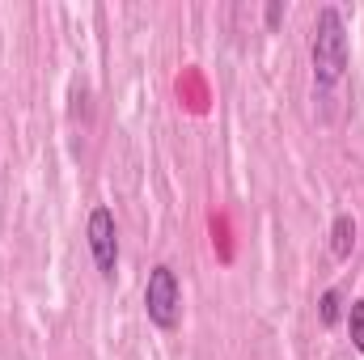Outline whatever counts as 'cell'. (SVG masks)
<instances>
[{
    "instance_id": "cell-6",
    "label": "cell",
    "mask_w": 364,
    "mask_h": 360,
    "mask_svg": "<svg viewBox=\"0 0 364 360\" xmlns=\"http://www.w3.org/2000/svg\"><path fill=\"white\" fill-rule=\"evenodd\" d=\"M318 318H322V327H335L339 322V288H326L318 297Z\"/></svg>"
},
{
    "instance_id": "cell-1",
    "label": "cell",
    "mask_w": 364,
    "mask_h": 360,
    "mask_svg": "<svg viewBox=\"0 0 364 360\" xmlns=\"http://www.w3.org/2000/svg\"><path fill=\"white\" fill-rule=\"evenodd\" d=\"M309 55H314V90L326 97L348 73V26H343V13L335 4L318 9Z\"/></svg>"
},
{
    "instance_id": "cell-3",
    "label": "cell",
    "mask_w": 364,
    "mask_h": 360,
    "mask_svg": "<svg viewBox=\"0 0 364 360\" xmlns=\"http://www.w3.org/2000/svg\"><path fill=\"white\" fill-rule=\"evenodd\" d=\"M85 233H90V255H93L97 275L114 280V271H119V225H114V212L110 208H93Z\"/></svg>"
},
{
    "instance_id": "cell-2",
    "label": "cell",
    "mask_w": 364,
    "mask_h": 360,
    "mask_svg": "<svg viewBox=\"0 0 364 360\" xmlns=\"http://www.w3.org/2000/svg\"><path fill=\"white\" fill-rule=\"evenodd\" d=\"M144 314L157 331H174L182 318V288H178V275L174 268L157 263L149 271V284H144Z\"/></svg>"
},
{
    "instance_id": "cell-4",
    "label": "cell",
    "mask_w": 364,
    "mask_h": 360,
    "mask_svg": "<svg viewBox=\"0 0 364 360\" xmlns=\"http://www.w3.org/2000/svg\"><path fill=\"white\" fill-rule=\"evenodd\" d=\"M352 246H356V221L343 212V216H335V225H331V255H335V259H348Z\"/></svg>"
},
{
    "instance_id": "cell-5",
    "label": "cell",
    "mask_w": 364,
    "mask_h": 360,
    "mask_svg": "<svg viewBox=\"0 0 364 360\" xmlns=\"http://www.w3.org/2000/svg\"><path fill=\"white\" fill-rule=\"evenodd\" d=\"M348 335H352L356 352H364V297L348 305Z\"/></svg>"
},
{
    "instance_id": "cell-7",
    "label": "cell",
    "mask_w": 364,
    "mask_h": 360,
    "mask_svg": "<svg viewBox=\"0 0 364 360\" xmlns=\"http://www.w3.org/2000/svg\"><path fill=\"white\" fill-rule=\"evenodd\" d=\"M284 13H288V9H284V0H272V4H267V26H279V21H284Z\"/></svg>"
}]
</instances>
